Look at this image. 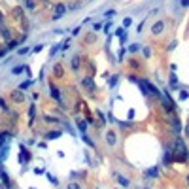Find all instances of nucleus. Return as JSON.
Returning <instances> with one entry per match:
<instances>
[{
  "label": "nucleus",
  "instance_id": "obj_1",
  "mask_svg": "<svg viewBox=\"0 0 189 189\" xmlns=\"http://www.w3.org/2000/svg\"><path fill=\"white\" fill-rule=\"evenodd\" d=\"M66 13V6L64 4H55V13H53V21H59L62 15Z\"/></svg>",
  "mask_w": 189,
  "mask_h": 189
},
{
  "label": "nucleus",
  "instance_id": "obj_2",
  "mask_svg": "<svg viewBox=\"0 0 189 189\" xmlns=\"http://www.w3.org/2000/svg\"><path fill=\"white\" fill-rule=\"evenodd\" d=\"M176 149H178V155H180L182 159L187 157V149H185V146H183V140H180V138L176 140Z\"/></svg>",
  "mask_w": 189,
  "mask_h": 189
},
{
  "label": "nucleus",
  "instance_id": "obj_3",
  "mask_svg": "<svg viewBox=\"0 0 189 189\" xmlns=\"http://www.w3.org/2000/svg\"><path fill=\"white\" fill-rule=\"evenodd\" d=\"M163 28H164V25H163V21H157L153 27H151V34H161L163 32Z\"/></svg>",
  "mask_w": 189,
  "mask_h": 189
},
{
  "label": "nucleus",
  "instance_id": "obj_4",
  "mask_svg": "<svg viewBox=\"0 0 189 189\" xmlns=\"http://www.w3.org/2000/svg\"><path fill=\"white\" fill-rule=\"evenodd\" d=\"M27 161H30V153L25 146H21V163H27Z\"/></svg>",
  "mask_w": 189,
  "mask_h": 189
},
{
  "label": "nucleus",
  "instance_id": "obj_5",
  "mask_svg": "<svg viewBox=\"0 0 189 189\" xmlns=\"http://www.w3.org/2000/svg\"><path fill=\"white\" fill-rule=\"evenodd\" d=\"M81 85H83L85 89H89V91H93V89H95V83H93L91 77H83V80H81Z\"/></svg>",
  "mask_w": 189,
  "mask_h": 189
},
{
  "label": "nucleus",
  "instance_id": "obj_6",
  "mask_svg": "<svg viewBox=\"0 0 189 189\" xmlns=\"http://www.w3.org/2000/svg\"><path fill=\"white\" fill-rule=\"evenodd\" d=\"M106 142L110 144V146H114V144L117 142V136H115V132H114V130H110L108 134H106Z\"/></svg>",
  "mask_w": 189,
  "mask_h": 189
},
{
  "label": "nucleus",
  "instance_id": "obj_7",
  "mask_svg": "<svg viewBox=\"0 0 189 189\" xmlns=\"http://www.w3.org/2000/svg\"><path fill=\"white\" fill-rule=\"evenodd\" d=\"M49 93H51V96L55 98V100H61V93H59V89L55 87V85H51V87H49Z\"/></svg>",
  "mask_w": 189,
  "mask_h": 189
},
{
  "label": "nucleus",
  "instance_id": "obj_8",
  "mask_svg": "<svg viewBox=\"0 0 189 189\" xmlns=\"http://www.w3.org/2000/svg\"><path fill=\"white\" fill-rule=\"evenodd\" d=\"M115 178H117V182H119V185H121V187H129V180H127V178L119 176V174H115Z\"/></svg>",
  "mask_w": 189,
  "mask_h": 189
},
{
  "label": "nucleus",
  "instance_id": "obj_9",
  "mask_svg": "<svg viewBox=\"0 0 189 189\" xmlns=\"http://www.w3.org/2000/svg\"><path fill=\"white\" fill-rule=\"evenodd\" d=\"M168 85H170V89H176V87H178V77H176L174 72L170 74V81H168Z\"/></svg>",
  "mask_w": 189,
  "mask_h": 189
},
{
  "label": "nucleus",
  "instance_id": "obj_10",
  "mask_svg": "<svg viewBox=\"0 0 189 189\" xmlns=\"http://www.w3.org/2000/svg\"><path fill=\"white\" fill-rule=\"evenodd\" d=\"M77 130H80L81 134H85V130H87V121H77Z\"/></svg>",
  "mask_w": 189,
  "mask_h": 189
},
{
  "label": "nucleus",
  "instance_id": "obj_11",
  "mask_svg": "<svg viewBox=\"0 0 189 189\" xmlns=\"http://www.w3.org/2000/svg\"><path fill=\"white\" fill-rule=\"evenodd\" d=\"M59 136H61V130H51V132H47V134H46V138H47V140L59 138Z\"/></svg>",
  "mask_w": 189,
  "mask_h": 189
},
{
  "label": "nucleus",
  "instance_id": "obj_12",
  "mask_svg": "<svg viewBox=\"0 0 189 189\" xmlns=\"http://www.w3.org/2000/svg\"><path fill=\"white\" fill-rule=\"evenodd\" d=\"M72 70H77V68H80V57H77V55H76V57L72 59Z\"/></svg>",
  "mask_w": 189,
  "mask_h": 189
},
{
  "label": "nucleus",
  "instance_id": "obj_13",
  "mask_svg": "<svg viewBox=\"0 0 189 189\" xmlns=\"http://www.w3.org/2000/svg\"><path fill=\"white\" fill-rule=\"evenodd\" d=\"M146 174H148L149 178H157V176H159V170H157V168H155V166H153V168H149V170H148Z\"/></svg>",
  "mask_w": 189,
  "mask_h": 189
},
{
  "label": "nucleus",
  "instance_id": "obj_14",
  "mask_svg": "<svg viewBox=\"0 0 189 189\" xmlns=\"http://www.w3.org/2000/svg\"><path fill=\"white\" fill-rule=\"evenodd\" d=\"M81 138H83V142H85V144H87V146H91V148H95V142H93V140H91V138H89V136H87V134H81Z\"/></svg>",
  "mask_w": 189,
  "mask_h": 189
},
{
  "label": "nucleus",
  "instance_id": "obj_15",
  "mask_svg": "<svg viewBox=\"0 0 189 189\" xmlns=\"http://www.w3.org/2000/svg\"><path fill=\"white\" fill-rule=\"evenodd\" d=\"M25 8H27V9H34V8H36L34 0H25Z\"/></svg>",
  "mask_w": 189,
  "mask_h": 189
},
{
  "label": "nucleus",
  "instance_id": "obj_16",
  "mask_svg": "<svg viewBox=\"0 0 189 189\" xmlns=\"http://www.w3.org/2000/svg\"><path fill=\"white\" fill-rule=\"evenodd\" d=\"M8 138H9V134H8V132H2V134H0V146H4Z\"/></svg>",
  "mask_w": 189,
  "mask_h": 189
},
{
  "label": "nucleus",
  "instance_id": "obj_17",
  "mask_svg": "<svg viewBox=\"0 0 189 189\" xmlns=\"http://www.w3.org/2000/svg\"><path fill=\"white\" fill-rule=\"evenodd\" d=\"M138 49H140L138 43H130V46H129V53H136Z\"/></svg>",
  "mask_w": 189,
  "mask_h": 189
},
{
  "label": "nucleus",
  "instance_id": "obj_18",
  "mask_svg": "<svg viewBox=\"0 0 189 189\" xmlns=\"http://www.w3.org/2000/svg\"><path fill=\"white\" fill-rule=\"evenodd\" d=\"M46 176H47V180H49L53 185H59V180H57V178H55L53 174H46Z\"/></svg>",
  "mask_w": 189,
  "mask_h": 189
},
{
  "label": "nucleus",
  "instance_id": "obj_19",
  "mask_svg": "<svg viewBox=\"0 0 189 189\" xmlns=\"http://www.w3.org/2000/svg\"><path fill=\"white\" fill-rule=\"evenodd\" d=\"M59 49H61V43L53 46V47H51V51H49V55H51V57H53V55H57V53H59Z\"/></svg>",
  "mask_w": 189,
  "mask_h": 189
},
{
  "label": "nucleus",
  "instance_id": "obj_20",
  "mask_svg": "<svg viewBox=\"0 0 189 189\" xmlns=\"http://www.w3.org/2000/svg\"><path fill=\"white\" fill-rule=\"evenodd\" d=\"M25 70H27V66H15L12 72H13V74H21V72H25Z\"/></svg>",
  "mask_w": 189,
  "mask_h": 189
},
{
  "label": "nucleus",
  "instance_id": "obj_21",
  "mask_svg": "<svg viewBox=\"0 0 189 189\" xmlns=\"http://www.w3.org/2000/svg\"><path fill=\"white\" fill-rule=\"evenodd\" d=\"M0 176H2V180H4V183H6V185L9 187V178H8V174H6V172H0Z\"/></svg>",
  "mask_w": 189,
  "mask_h": 189
},
{
  "label": "nucleus",
  "instance_id": "obj_22",
  "mask_svg": "<svg viewBox=\"0 0 189 189\" xmlns=\"http://www.w3.org/2000/svg\"><path fill=\"white\" fill-rule=\"evenodd\" d=\"M130 25H132V19H130V17H125V19H123V27L127 28V27H130Z\"/></svg>",
  "mask_w": 189,
  "mask_h": 189
},
{
  "label": "nucleus",
  "instance_id": "obj_23",
  "mask_svg": "<svg viewBox=\"0 0 189 189\" xmlns=\"http://www.w3.org/2000/svg\"><path fill=\"white\" fill-rule=\"evenodd\" d=\"M13 98H15V100H23V96H21V89L13 93Z\"/></svg>",
  "mask_w": 189,
  "mask_h": 189
},
{
  "label": "nucleus",
  "instance_id": "obj_24",
  "mask_svg": "<svg viewBox=\"0 0 189 189\" xmlns=\"http://www.w3.org/2000/svg\"><path fill=\"white\" fill-rule=\"evenodd\" d=\"M30 83H32V80H28V81H25V83H21V85H19V89H21V91H23V89H27V87H28Z\"/></svg>",
  "mask_w": 189,
  "mask_h": 189
},
{
  "label": "nucleus",
  "instance_id": "obj_25",
  "mask_svg": "<svg viewBox=\"0 0 189 189\" xmlns=\"http://www.w3.org/2000/svg\"><path fill=\"white\" fill-rule=\"evenodd\" d=\"M117 83V76H114V77H110V87H114Z\"/></svg>",
  "mask_w": 189,
  "mask_h": 189
},
{
  "label": "nucleus",
  "instance_id": "obj_26",
  "mask_svg": "<svg viewBox=\"0 0 189 189\" xmlns=\"http://www.w3.org/2000/svg\"><path fill=\"white\" fill-rule=\"evenodd\" d=\"M34 110H36L34 106H30V112H28V115H30V119H34V114H36V112H34Z\"/></svg>",
  "mask_w": 189,
  "mask_h": 189
},
{
  "label": "nucleus",
  "instance_id": "obj_27",
  "mask_svg": "<svg viewBox=\"0 0 189 189\" xmlns=\"http://www.w3.org/2000/svg\"><path fill=\"white\" fill-rule=\"evenodd\" d=\"M187 96H189V93H187V91H182V93H180V98H182V100H185Z\"/></svg>",
  "mask_w": 189,
  "mask_h": 189
},
{
  "label": "nucleus",
  "instance_id": "obj_28",
  "mask_svg": "<svg viewBox=\"0 0 189 189\" xmlns=\"http://www.w3.org/2000/svg\"><path fill=\"white\" fill-rule=\"evenodd\" d=\"M2 36H4L6 40H9V36H12V34H9V30H2Z\"/></svg>",
  "mask_w": 189,
  "mask_h": 189
},
{
  "label": "nucleus",
  "instance_id": "obj_29",
  "mask_svg": "<svg viewBox=\"0 0 189 189\" xmlns=\"http://www.w3.org/2000/svg\"><path fill=\"white\" fill-rule=\"evenodd\" d=\"M17 53H19V55H27V53H28V47H23V49H19Z\"/></svg>",
  "mask_w": 189,
  "mask_h": 189
},
{
  "label": "nucleus",
  "instance_id": "obj_30",
  "mask_svg": "<svg viewBox=\"0 0 189 189\" xmlns=\"http://www.w3.org/2000/svg\"><path fill=\"white\" fill-rule=\"evenodd\" d=\"M112 15H115V9H108V12H106V17H112Z\"/></svg>",
  "mask_w": 189,
  "mask_h": 189
},
{
  "label": "nucleus",
  "instance_id": "obj_31",
  "mask_svg": "<svg viewBox=\"0 0 189 189\" xmlns=\"http://www.w3.org/2000/svg\"><path fill=\"white\" fill-rule=\"evenodd\" d=\"M93 28H95V30H100V28H102V23H95Z\"/></svg>",
  "mask_w": 189,
  "mask_h": 189
},
{
  "label": "nucleus",
  "instance_id": "obj_32",
  "mask_svg": "<svg viewBox=\"0 0 189 189\" xmlns=\"http://www.w3.org/2000/svg\"><path fill=\"white\" fill-rule=\"evenodd\" d=\"M68 189H81V187L77 185V183H70V185H68Z\"/></svg>",
  "mask_w": 189,
  "mask_h": 189
},
{
  "label": "nucleus",
  "instance_id": "obj_33",
  "mask_svg": "<svg viewBox=\"0 0 189 189\" xmlns=\"http://www.w3.org/2000/svg\"><path fill=\"white\" fill-rule=\"evenodd\" d=\"M34 174H43V168H34Z\"/></svg>",
  "mask_w": 189,
  "mask_h": 189
},
{
  "label": "nucleus",
  "instance_id": "obj_34",
  "mask_svg": "<svg viewBox=\"0 0 189 189\" xmlns=\"http://www.w3.org/2000/svg\"><path fill=\"white\" fill-rule=\"evenodd\" d=\"M182 6H183V8H187V6H189V0H182Z\"/></svg>",
  "mask_w": 189,
  "mask_h": 189
},
{
  "label": "nucleus",
  "instance_id": "obj_35",
  "mask_svg": "<svg viewBox=\"0 0 189 189\" xmlns=\"http://www.w3.org/2000/svg\"><path fill=\"white\" fill-rule=\"evenodd\" d=\"M185 134H187V136H189V125H187V127H185Z\"/></svg>",
  "mask_w": 189,
  "mask_h": 189
},
{
  "label": "nucleus",
  "instance_id": "obj_36",
  "mask_svg": "<svg viewBox=\"0 0 189 189\" xmlns=\"http://www.w3.org/2000/svg\"><path fill=\"white\" fill-rule=\"evenodd\" d=\"M187 183H189V176H187Z\"/></svg>",
  "mask_w": 189,
  "mask_h": 189
}]
</instances>
